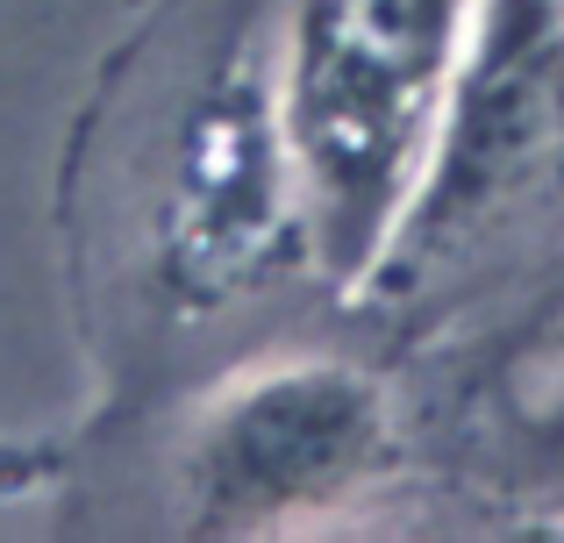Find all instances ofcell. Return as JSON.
I'll return each mask as SVG.
<instances>
[{"label":"cell","instance_id":"1","mask_svg":"<svg viewBox=\"0 0 564 543\" xmlns=\"http://www.w3.org/2000/svg\"><path fill=\"white\" fill-rule=\"evenodd\" d=\"M429 0H322L301 51V129L336 200H358L408 158L414 115L436 65Z\"/></svg>","mask_w":564,"mask_h":543},{"label":"cell","instance_id":"2","mask_svg":"<svg viewBox=\"0 0 564 543\" xmlns=\"http://www.w3.org/2000/svg\"><path fill=\"white\" fill-rule=\"evenodd\" d=\"M372 450V408L350 379L307 372L279 379L258 401H243L229 415L215 444L221 493L250 508H293L322 487H344V473Z\"/></svg>","mask_w":564,"mask_h":543}]
</instances>
